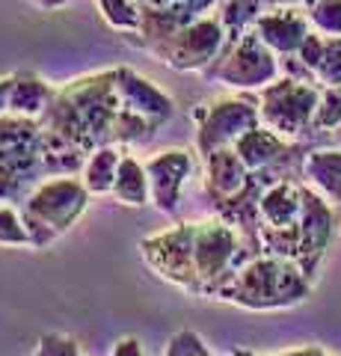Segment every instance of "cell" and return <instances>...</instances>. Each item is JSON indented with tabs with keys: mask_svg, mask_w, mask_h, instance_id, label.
Segmentation results:
<instances>
[{
	"mask_svg": "<svg viewBox=\"0 0 341 356\" xmlns=\"http://www.w3.org/2000/svg\"><path fill=\"white\" fill-rule=\"evenodd\" d=\"M53 92H57V86H51L45 77H39L36 72H13L6 113L24 116V119H42Z\"/></svg>",
	"mask_w": 341,
	"mask_h": 356,
	"instance_id": "obj_14",
	"label": "cell"
},
{
	"mask_svg": "<svg viewBox=\"0 0 341 356\" xmlns=\"http://www.w3.org/2000/svg\"><path fill=\"white\" fill-rule=\"evenodd\" d=\"M116 89L122 104L142 119H149L151 125L163 128L175 113V102L167 89L151 83L146 74L134 72L131 65H116Z\"/></svg>",
	"mask_w": 341,
	"mask_h": 356,
	"instance_id": "obj_12",
	"label": "cell"
},
{
	"mask_svg": "<svg viewBox=\"0 0 341 356\" xmlns=\"http://www.w3.org/2000/svg\"><path fill=\"white\" fill-rule=\"evenodd\" d=\"M267 356H333V353H326L324 348H317V344H306V348L285 350V353H267Z\"/></svg>",
	"mask_w": 341,
	"mask_h": 356,
	"instance_id": "obj_25",
	"label": "cell"
},
{
	"mask_svg": "<svg viewBox=\"0 0 341 356\" xmlns=\"http://www.w3.org/2000/svg\"><path fill=\"white\" fill-rule=\"evenodd\" d=\"M252 172L244 166V161L238 158V152L219 149L202 158V191L208 196V205H211V214H217L219 208H226L228 202H235L249 187Z\"/></svg>",
	"mask_w": 341,
	"mask_h": 356,
	"instance_id": "obj_11",
	"label": "cell"
},
{
	"mask_svg": "<svg viewBox=\"0 0 341 356\" xmlns=\"http://www.w3.org/2000/svg\"><path fill=\"white\" fill-rule=\"evenodd\" d=\"M172 0H137V6L140 9H149V13H155V9H163V6H169Z\"/></svg>",
	"mask_w": 341,
	"mask_h": 356,
	"instance_id": "obj_28",
	"label": "cell"
},
{
	"mask_svg": "<svg viewBox=\"0 0 341 356\" xmlns=\"http://www.w3.org/2000/svg\"><path fill=\"white\" fill-rule=\"evenodd\" d=\"M338 125H341V86H324L315 116V134L317 137H329Z\"/></svg>",
	"mask_w": 341,
	"mask_h": 356,
	"instance_id": "obj_19",
	"label": "cell"
},
{
	"mask_svg": "<svg viewBox=\"0 0 341 356\" xmlns=\"http://www.w3.org/2000/svg\"><path fill=\"white\" fill-rule=\"evenodd\" d=\"M163 356H211V350H208L205 339L196 330H178L167 341V353Z\"/></svg>",
	"mask_w": 341,
	"mask_h": 356,
	"instance_id": "obj_22",
	"label": "cell"
},
{
	"mask_svg": "<svg viewBox=\"0 0 341 356\" xmlns=\"http://www.w3.org/2000/svg\"><path fill=\"white\" fill-rule=\"evenodd\" d=\"M282 60L258 39L256 30H247L238 42L226 44V51L202 72L205 81H217L235 92H258L279 81Z\"/></svg>",
	"mask_w": 341,
	"mask_h": 356,
	"instance_id": "obj_7",
	"label": "cell"
},
{
	"mask_svg": "<svg viewBox=\"0 0 341 356\" xmlns=\"http://www.w3.org/2000/svg\"><path fill=\"white\" fill-rule=\"evenodd\" d=\"M228 356H258V353H252V350H247V348H235Z\"/></svg>",
	"mask_w": 341,
	"mask_h": 356,
	"instance_id": "obj_29",
	"label": "cell"
},
{
	"mask_svg": "<svg viewBox=\"0 0 341 356\" xmlns=\"http://www.w3.org/2000/svg\"><path fill=\"white\" fill-rule=\"evenodd\" d=\"M9 83H13V74L0 77V116H6V107H9Z\"/></svg>",
	"mask_w": 341,
	"mask_h": 356,
	"instance_id": "obj_27",
	"label": "cell"
},
{
	"mask_svg": "<svg viewBox=\"0 0 341 356\" xmlns=\"http://www.w3.org/2000/svg\"><path fill=\"white\" fill-rule=\"evenodd\" d=\"M33 356H83V353H81L78 339L65 336V332H48V336L39 339Z\"/></svg>",
	"mask_w": 341,
	"mask_h": 356,
	"instance_id": "obj_23",
	"label": "cell"
},
{
	"mask_svg": "<svg viewBox=\"0 0 341 356\" xmlns=\"http://www.w3.org/2000/svg\"><path fill=\"white\" fill-rule=\"evenodd\" d=\"M110 356H146V350H142V341L137 336H125L113 344V353Z\"/></svg>",
	"mask_w": 341,
	"mask_h": 356,
	"instance_id": "obj_24",
	"label": "cell"
},
{
	"mask_svg": "<svg viewBox=\"0 0 341 356\" xmlns=\"http://www.w3.org/2000/svg\"><path fill=\"white\" fill-rule=\"evenodd\" d=\"M42 125V161L48 178L83 175L86 161L107 146H142L160 131L122 104L116 65L81 74L53 92Z\"/></svg>",
	"mask_w": 341,
	"mask_h": 356,
	"instance_id": "obj_1",
	"label": "cell"
},
{
	"mask_svg": "<svg viewBox=\"0 0 341 356\" xmlns=\"http://www.w3.org/2000/svg\"><path fill=\"white\" fill-rule=\"evenodd\" d=\"M113 196L122 205H131V208H142V205L151 202V184H149L146 166H142V161H137L134 154H125L122 163H119Z\"/></svg>",
	"mask_w": 341,
	"mask_h": 356,
	"instance_id": "obj_16",
	"label": "cell"
},
{
	"mask_svg": "<svg viewBox=\"0 0 341 356\" xmlns=\"http://www.w3.org/2000/svg\"><path fill=\"white\" fill-rule=\"evenodd\" d=\"M122 158H125V152L119 149V146H107V149H98L92 158L86 161L81 181L86 184L90 196L113 193V184H116L119 163H122Z\"/></svg>",
	"mask_w": 341,
	"mask_h": 356,
	"instance_id": "obj_17",
	"label": "cell"
},
{
	"mask_svg": "<svg viewBox=\"0 0 341 356\" xmlns=\"http://www.w3.org/2000/svg\"><path fill=\"white\" fill-rule=\"evenodd\" d=\"M306 15L312 21V30L324 36H341V0H315Z\"/></svg>",
	"mask_w": 341,
	"mask_h": 356,
	"instance_id": "obj_21",
	"label": "cell"
},
{
	"mask_svg": "<svg viewBox=\"0 0 341 356\" xmlns=\"http://www.w3.org/2000/svg\"><path fill=\"white\" fill-rule=\"evenodd\" d=\"M226 44H228V36H226L223 21H219L217 13H211L199 21H193L190 27H184L158 54V60L175 72H205L226 51Z\"/></svg>",
	"mask_w": 341,
	"mask_h": 356,
	"instance_id": "obj_9",
	"label": "cell"
},
{
	"mask_svg": "<svg viewBox=\"0 0 341 356\" xmlns=\"http://www.w3.org/2000/svg\"><path fill=\"white\" fill-rule=\"evenodd\" d=\"M312 288L315 282L300 270V264L279 255H256L238 267L214 300L247 312H276L309 300Z\"/></svg>",
	"mask_w": 341,
	"mask_h": 356,
	"instance_id": "obj_2",
	"label": "cell"
},
{
	"mask_svg": "<svg viewBox=\"0 0 341 356\" xmlns=\"http://www.w3.org/2000/svg\"><path fill=\"white\" fill-rule=\"evenodd\" d=\"M90 205V191L81 175H57L45 178L21 205V220L27 226L30 247L48 250L53 241L63 238Z\"/></svg>",
	"mask_w": 341,
	"mask_h": 356,
	"instance_id": "obj_4",
	"label": "cell"
},
{
	"mask_svg": "<svg viewBox=\"0 0 341 356\" xmlns=\"http://www.w3.org/2000/svg\"><path fill=\"white\" fill-rule=\"evenodd\" d=\"M321 89L317 83L300 81V77L282 74L279 81L258 89V116L261 125L279 134L282 140L306 143V140H329L315 134V116L321 104Z\"/></svg>",
	"mask_w": 341,
	"mask_h": 356,
	"instance_id": "obj_5",
	"label": "cell"
},
{
	"mask_svg": "<svg viewBox=\"0 0 341 356\" xmlns=\"http://www.w3.org/2000/svg\"><path fill=\"white\" fill-rule=\"evenodd\" d=\"M0 247H30L27 226L15 205L0 202Z\"/></svg>",
	"mask_w": 341,
	"mask_h": 356,
	"instance_id": "obj_20",
	"label": "cell"
},
{
	"mask_svg": "<svg viewBox=\"0 0 341 356\" xmlns=\"http://www.w3.org/2000/svg\"><path fill=\"white\" fill-rule=\"evenodd\" d=\"M45 178L39 119L0 116V202L21 208Z\"/></svg>",
	"mask_w": 341,
	"mask_h": 356,
	"instance_id": "obj_3",
	"label": "cell"
},
{
	"mask_svg": "<svg viewBox=\"0 0 341 356\" xmlns=\"http://www.w3.org/2000/svg\"><path fill=\"white\" fill-rule=\"evenodd\" d=\"M196 122V152L199 158L219 149H228L261 125L258 95L256 92H223L205 98L193 107Z\"/></svg>",
	"mask_w": 341,
	"mask_h": 356,
	"instance_id": "obj_6",
	"label": "cell"
},
{
	"mask_svg": "<svg viewBox=\"0 0 341 356\" xmlns=\"http://www.w3.org/2000/svg\"><path fill=\"white\" fill-rule=\"evenodd\" d=\"M252 30L258 33V39L267 44L279 60H288V57H297V51L303 48L306 36L312 33V21L303 9L270 6L256 18Z\"/></svg>",
	"mask_w": 341,
	"mask_h": 356,
	"instance_id": "obj_13",
	"label": "cell"
},
{
	"mask_svg": "<svg viewBox=\"0 0 341 356\" xmlns=\"http://www.w3.org/2000/svg\"><path fill=\"white\" fill-rule=\"evenodd\" d=\"M98 13L113 30L125 33V36H137L140 33V6L137 0H95Z\"/></svg>",
	"mask_w": 341,
	"mask_h": 356,
	"instance_id": "obj_18",
	"label": "cell"
},
{
	"mask_svg": "<svg viewBox=\"0 0 341 356\" xmlns=\"http://www.w3.org/2000/svg\"><path fill=\"white\" fill-rule=\"evenodd\" d=\"M142 166H146V175L151 184V205H155L160 214L175 220L178 217V208H181L184 184H187V178L193 175V154L181 146H172V149L155 152Z\"/></svg>",
	"mask_w": 341,
	"mask_h": 356,
	"instance_id": "obj_10",
	"label": "cell"
},
{
	"mask_svg": "<svg viewBox=\"0 0 341 356\" xmlns=\"http://www.w3.org/2000/svg\"><path fill=\"white\" fill-rule=\"evenodd\" d=\"M270 6H288V9H303V13H309L315 6V0H267V9Z\"/></svg>",
	"mask_w": 341,
	"mask_h": 356,
	"instance_id": "obj_26",
	"label": "cell"
},
{
	"mask_svg": "<svg viewBox=\"0 0 341 356\" xmlns=\"http://www.w3.org/2000/svg\"><path fill=\"white\" fill-rule=\"evenodd\" d=\"M338 232H341V214L309 184L303 217H300V226H297V259L294 261L300 264V270L312 282L317 280L321 261L329 252V247L335 243Z\"/></svg>",
	"mask_w": 341,
	"mask_h": 356,
	"instance_id": "obj_8",
	"label": "cell"
},
{
	"mask_svg": "<svg viewBox=\"0 0 341 356\" xmlns=\"http://www.w3.org/2000/svg\"><path fill=\"white\" fill-rule=\"evenodd\" d=\"M303 178L341 214V149H315L303 163Z\"/></svg>",
	"mask_w": 341,
	"mask_h": 356,
	"instance_id": "obj_15",
	"label": "cell"
}]
</instances>
